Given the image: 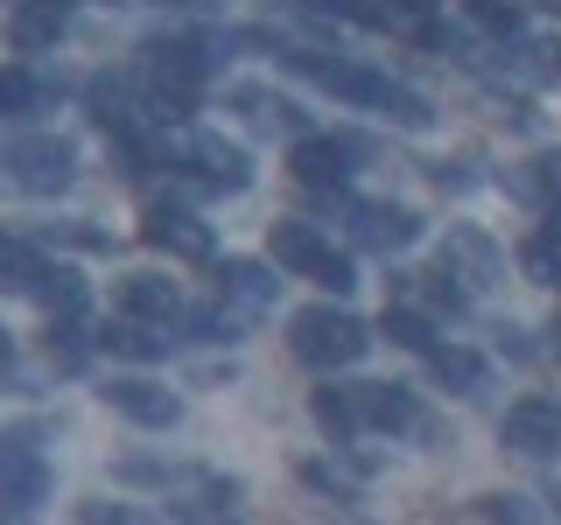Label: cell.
Listing matches in <instances>:
<instances>
[{
  "mask_svg": "<svg viewBox=\"0 0 561 525\" xmlns=\"http://www.w3.org/2000/svg\"><path fill=\"white\" fill-rule=\"evenodd\" d=\"M140 78L154 84V113L162 119H190L204 78H210V57L197 35H148L140 43Z\"/></svg>",
  "mask_w": 561,
  "mask_h": 525,
  "instance_id": "1",
  "label": "cell"
},
{
  "mask_svg": "<svg viewBox=\"0 0 561 525\" xmlns=\"http://www.w3.org/2000/svg\"><path fill=\"white\" fill-rule=\"evenodd\" d=\"M288 350L302 364H316V372H344V364H358L365 350H373V329L337 302H316L288 323Z\"/></svg>",
  "mask_w": 561,
  "mask_h": 525,
  "instance_id": "2",
  "label": "cell"
},
{
  "mask_svg": "<svg viewBox=\"0 0 561 525\" xmlns=\"http://www.w3.org/2000/svg\"><path fill=\"white\" fill-rule=\"evenodd\" d=\"M0 168H8L14 189H28V197H57V189L78 183V148H70L64 133H22L0 148Z\"/></svg>",
  "mask_w": 561,
  "mask_h": 525,
  "instance_id": "3",
  "label": "cell"
},
{
  "mask_svg": "<svg viewBox=\"0 0 561 525\" xmlns=\"http://www.w3.org/2000/svg\"><path fill=\"white\" fill-rule=\"evenodd\" d=\"M288 70H295V78H309V84H323V92L344 98V105H379V92L393 84V78H379L373 63L330 57V49H288Z\"/></svg>",
  "mask_w": 561,
  "mask_h": 525,
  "instance_id": "4",
  "label": "cell"
},
{
  "mask_svg": "<svg viewBox=\"0 0 561 525\" xmlns=\"http://www.w3.org/2000/svg\"><path fill=\"white\" fill-rule=\"evenodd\" d=\"M499 442L513 448V455H554L561 448V399H548V393H526V399H513L505 407V420H499Z\"/></svg>",
  "mask_w": 561,
  "mask_h": 525,
  "instance_id": "5",
  "label": "cell"
},
{
  "mask_svg": "<svg viewBox=\"0 0 561 525\" xmlns=\"http://www.w3.org/2000/svg\"><path fill=\"white\" fill-rule=\"evenodd\" d=\"M183 162L197 168L204 189H225V197H239V189L253 183V154H245L239 140H218V133H190L183 140Z\"/></svg>",
  "mask_w": 561,
  "mask_h": 525,
  "instance_id": "6",
  "label": "cell"
},
{
  "mask_svg": "<svg viewBox=\"0 0 561 525\" xmlns=\"http://www.w3.org/2000/svg\"><path fill=\"white\" fill-rule=\"evenodd\" d=\"M344 218H351V238L365 245V253H408V245L421 238V218L408 203H344Z\"/></svg>",
  "mask_w": 561,
  "mask_h": 525,
  "instance_id": "7",
  "label": "cell"
},
{
  "mask_svg": "<svg viewBox=\"0 0 561 525\" xmlns=\"http://www.w3.org/2000/svg\"><path fill=\"white\" fill-rule=\"evenodd\" d=\"M358 407H365V428H386V434H421V442H443V428H435L428 413H421V399L408 385H358Z\"/></svg>",
  "mask_w": 561,
  "mask_h": 525,
  "instance_id": "8",
  "label": "cell"
},
{
  "mask_svg": "<svg viewBox=\"0 0 561 525\" xmlns=\"http://www.w3.org/2000/svg\"><path fill=\"white\" fill-rule=\"evenodd\" d=\"M105 407L119 420H134V428H175V420H183V399L154 378H113L105 385Z\"/></svg>",
  "mask_w": 561,
  "mask_h": 525,
  "instance_id": "9",
  "label": "cell"
},
{
  "mask_svg": "<svg viewBox=\"0 0 561 525\" xmlns=\"http://www.w3.org/2000/svg\"><path fill=\"white\" fill-rule=\"evenodd\" d=\"M443 267L463 280V288H491V280H505V253L491 245V232H478V224H449Z\"/></svg>",
  "mask_w": 561,
  "mask_h": 525,
  "instance_id": "10",
  "label": "cell"
},
{
  "mask_svg": "<svg viewBox=\"0 0 561 525\" xmlns=\"http://www.w3.org/2000/svg\"><path fill=\"white\" fill-rule=\"evenodd\" d=\"M140 238L175 253V259H210V224L197 218V210H183V203H154L148 224H140Z\"/></svg>",
  "mask_w": 561,
  "mask_h": 525,
  "instance_id": "11",
  "label": "cell"
},
{
  "mask_svg": "<svg viewBox=\"0 0 561 525\" xmlns=\"http://www.w3.org/2000/svg\"><path fill=\"white\" fill-rule=\"evenodd\" d=\"M84 105H92V119L105 133H134L140 127V78H127V70H99V78L84 84Z\"/></svg>",
  "mask_w": 561,
  "mask_h": 525,
  "instance_id": "12",
  "label": "cell"
},
{
  "mask_svg": "<svg viewBox=\"0 0 561 525\" xmlns=\"http://www.w3.org/2000/svg\"><path fill=\"white\" fill-rule=\"evenodd\" d=\"M113 302H119V315H140V323H175V315H183V294H175V280H162V273H127L113 288Z\"/></svg>",
  "mask_w": 561,
  "mask_h": 525,
  "instance_id": "13",
  "label": "cell"
},
{
  "mask_svg": "<svg viewBox=\"0 0 561 525\" xmlns=\"http://www.w3.org/2000/svg\"><path fill=\"white\" fill-rule=\"evenodd\" d=\"M274 294H280V280L260 267V259H225V267H218V302H232L239 315L274 308Z\"/></svg>",
  "mask_w": 561,
  "mask_h": 525,
  "instance_id": "14",
  "label": "cell"
},
{
  "mask_svg": "<svg viewBox=\"0 0 561 525\" xmlns=\"http://www.w3.org/2000/svg\"><path fill=\"white\" fill-rule=\"evenodd\" d=\"M344 175H351V154H344L337 133L330 140H316V133L295 140V183L302 189H344Z\"/></svg>",
  "mask_w": 561,
  "mask_h": 525,
  "instance_id": "15",
  "label": "cell"
},
{
  "mask_svg": "<svg viewBox=\"0 0 561 525\" xmlns=\"http://www.w3.org/2000/svg\"><path fill=\"white\" fill-rule=\"evenodd\" d=\"M309 413H316V428H323L337 448H351V442H358V428H365L358 385H316V393H309Z\"/></svg>",
  "mask_w": 561,
  "mask_h": 525,
  "instance_id": "16",
  "label": "cell"
},
{
  "mask_svg": "<svg viewBox=\"0 0 561 525\" xmlns=\"http://www.w3.org/2000/svg\"><path fill=\"white\" fill-rule=\"evenodd\" d=\"M99 343L113 350V358H134V364H154V358H169V323H140V315H119V323H105L99 329Z\"/></svg>",
  "mask_w": 561,
  "mask_h": 525,
  "instance_id": "17",
  "label": "cell"
},
{
  "mask_svg": "<svg viewBox=\"0 0 561 525\" xmlns=\"http://www.w3.org/2000/svg\"><path fill=\"white\" fill-rule=\"evenodd\" d=\"M43 504H49V463L8 469V477H0V525H35Z\"/></svg>",
  "mask_w": 561,
  "mask_h": 525,
  "instance_id": "18",
  "label": "cell"
},
{
  "mask_svg": "<svg viewBox=\"0 0 561 525\" xmlns=\"http://www.w3.org/2000/svg\"><path fill=\"white\" fill-rule=\"evenodd\" d=\"M57 35H64V8H49V0H28V8L8 14L14 57H43V49H57Z\"/></svg>",
  "mask_w": 561,
  "mask_h": 525,
  "instance_id": "19",
  "label": "cell"
},
{
  "mask_svg": "<svg viewBox=\"0 0 561 525\" xmlns=\"http://www.w3.org/2000/svg\"><path fill=\"white\" fill-rule=\"evenodd\" d=\"M428 372H435V385H449V393H463V399H484L491 393V364L478 358V350H443V343H435L428 350Z\"/></svg>",
  "mask_w": 561,
  "mask_h": 525,
  "instance_id": "20",
  "label": "cell"
},
{
  "mask_svg": "<svg viewBox=\"0 0 561 525\" xmlns=\"http://www.w3.org/2000/svg\"><path fill=\"white\" fill-rule=\"evenodd\" d=\"M267 253H274V267H288V273H309L316 259L330 253V245H323V232H316V224H302V218H280L274 232H267Z\"/></svg>",
  "mask_w": 561,
  "mask_h": 525,
  "instance_id": "21",
  "label": "cell"
},
{
  "mask_svg": "<svg viewBox=\"0 0 561 525\" xmlns=\"http://www.w3.org/2000/svg\"><path fill=\"white\" fill-rule=\"evenodd\" d=\"M28 294L49 308V323H78V315H84V302H92V294H84V280L70 273V267H43Z\"/></svg>",
  "mask_w": 561,
  "mask_h": 525,
  "instance_id": "22",
  "label": "cell"
},
{
  "mask_svg": "<svg viewBox=\"0 0 561 525\" xmlns=\"http://www.w3.org/2000/svg\"><path fill=\"white\" fill-rule=\"evenodd\" d=\"M57 105V84H43V78H28V70H0V113L8 119H35V113H49Z\"/></svg>",
  "mask_w": 561,
  "mask_h": 525,
  "instance_id": "23",
  "label": "cell"
},
{
  "mask_svg": "<svg viewBox=\"0 0 561 525\" xmlns=\"http://www.w3.org/2000/svg\"><path fill=\"white\" fill-rule=\"evenodd\" d=\"M49 420H14V428H0V477L8 469H35L43 463V448H49Z\"/></svg>",
  "mask_w": 561,
  "mask_h": 525,
  "instance_id": "24",
  "label": "cell"
},
{
  "mask_svg": "<svg viewBox=\"0 0 561 525\" xmlns=\"http://www.w3.org/2000/svg\"><path fill=\"white\" fill-rule=\"evenodd\" d=\"M43 267H49V259L35 253L28 238H8V232H0V288L28 294V288H35V273H43Z\"/></svg>",
  "mask_w": 561,
  "mask_h": 525,
  "instance_id": "25",
  "label": "cell"
},
{
  "mask_svg": "<svg viewBox=\"0 0 561 525\" xmlns=\"http://www.w3.org/2000/svg\"><path fill=\"white\" fill-rule=\"evenodd\" d=\"M113 162H119V175H127V183H140L148 168H162V162H169V148L134 127V133H113Z\"/></svg>",
  "mask_w": 561,
  "mask_h": 525,
  "instance_id": "26",
  "label": "cell"
},
{
  "mask_svg": "<svg viewBox=\"0 0 561 525\" xmlns=\"http://www.w3.org/2000/svg\"><path fill=\"white\" fill-rule=\"evenodd\" d=\"M92 350H99V337H84L78 323H49V364H57V372H84Z\"/></svg>",
  "mask_w": 561,
  "mask_h": 525,
  "instance_id": "27",
  "label": "cell"
},
{
  "mask_svg": "<svg viewBox=\"0 0 561 525\" xmlns=\"http://www.w3.org/2000/svg\"><path fill=\"white\" fill-rule=\"evenodd\" d=\"M386 337H393L400 350H414V358H428V350H435V323H428V315H421V308H386Z\"/></svg>",
  "mask_w": 561,
  "mask_h": 525,
  "instance_id": "28",
  "label": "cell"
},
{
  "mask_svg": "<svg viewBox=\"0 0 561 525\" xmlns=\"http://www.w3.org/2000/svg\"><path fill=\"white\" fill-rule=\"evenodd\" d=\"M379 113L393 119V127H408V133H421V127H428V119H435V105L421 98V92H408V84H386V92H379Z\"/></svg>",
  "mask_w": 561,
  "mask_h": 525,
  "instance_id": "29",
  "label": "cell"
},
{
  "mask_svg": "<svg viewBox=\"0 0 561 525\" xmlns=\"http://www.w3.org/2000/svg\"><path fill=\"white\" fill-rule=\"evenodd\" d=\"M478 518L484 525H548L534 512V498H519V490H491V498H478Z\"/></svg>",
  "mask_w": 561,
  "mask_h": 525,
  "instance_id": "30",
  "label": "cell"
},
{
  "mask_svg": "<svg viewBox=\"0 0 561 525\" xmlns=\"http://www.w3.org/2000/svg\"><path fill=\"white\" fill-rule=\"evenodd\" d=\"M190 337H197V343H239L245 315L239 308H197V315H190Z\"/></svg>",
  "mask_w": 561,
  "mask_h": 525,
  "instance_id": "31",
  "label": "cell"
},
{
  "mask_svg": "<svg viewBox=\"0 0 561 525\" xmlns=\"http://www.w3.org/2000/svg\"><path fill=\"white\" fill-rule=\"evenodd\" d=\"M421 280H428V308H435V315H463V308H470V288H463L449 267H435V273H421Z\"/></svg>",
  "mask_w": 561,
  "mask_h": 525,
  "instance_id": "32",
  "label": "cell"
},
{
  "mask_svg": "<svg viewBox=\"0 0 561 525\" xmlns=\"http://www.w3.org/2000/svg\"><path fill=\"white\" fill-rule=\"evenodd\" d=\"M470 22L491 28V35H519V28H526V14L513 8V0H470Z\"/></svg>",
  "mask_w": 561,
  "mask_h": 525,
  "instance_id": "33",
  "label": "cell"
},
{
  "mask_svg": "<svg viewBox=\"0 0 561 525\" xmlns=\"http://www.w3.org/2000/svg\"><path fill=\"white\" fill-rule=\"evenodd\" d=\"M78 525H154V518L134 512V504H113V498H84L78 504Z\"/></svg>",
  "mask_w": 561,
  "mask_h": 525,
  "instance_id": "34",
  "label": "cell"
},
{
  "mask_svg": "<svg viewBox=\"0 0 561 525\" xmlns=\"http://www.w3.org/2000/svg\"><path fill=\"white\" fill-rule=\"evenodd\" d=\"M309 280H316L323 294H351V288H358V267H351L344 253H323V259L309 267Z\"/></svg>",
  "mask_w": 561,
  "mask_h": 525,
  "instance_id": "35",
  "label": "cell"
},
{
  "mask_svg": "<svg viewBox=\"0 0 561 525\" xmlns=\"http://www.w3.org/2000/svg\"><path fill=\"white\" fill-rule=\"evenodd\" d=\"M478 183H484V175H478L470 154H463V162H435V189H449V197H470Z\"/></svg>",
  "mask_w": 561,
  "mask_h": 525,
  "instance_id": "36",
  "label": "cell"
},
{
  "mask_svg": "<svg viewBox=\"0 0 561 525\" xmlns=\"http://www.w3.org/2000/svg\"><path fill=\"white\" fill-rule=\"evenodd\" d=\"M491 337H499V358H513V364H534V358H540V343L526 337L519 323H499V329H491Z\"/></svg>",
  "mask_w": 561,
  "mask_h": 525,
  "instance_id": "37",
  "label": "cell"
},
{
  "mask_svg": "<svg viewBox=\"0 0 561 525\" xmlns=\"http://www.w3.org/2000/svg\"><path fill=\"white\" fill-rule=\"evenodd\" d=\"M113 477H119V483H169V469L154 463V455H127V463H119Z\"/></svg>",
  "mask_w": 561,
  "mask_h": 525,
  "instance_id": "38",
  "label": "cell"
},
{
  "mask_svg": "<svg viewBox=\"0 0 561 525\" xmlns=\"http://www.w3.org/2000/svg\"><path fill=\"white\" fill-rule=\"evenodd\" d=\"M534 189H540L548 203H561V148H548V154L534 162Z\"/></svg>",
  "mask_w": 561,
  "mask_h": 525,
  "instance_id": "39",
  "label": "cell"
},
{
  "mask_svg": "<svg viewBox=\"0 0 561 525\" xmlns=\"http://www.w3.org/2000/svg\"><path fill=\"white\" fill-rule=\"evenodd\" d=\"M519 259H526V273H534V280H561V259H554V245H548V238H534Z\"/></svg>",
  "mask_w": 561,
  "mask_h": 525,
  "instance_id": "40",
  "label": "cell"
},
{
  "mask_svg": "<svg viewBox=\"0 0 561 525\" xmlns=\"http://www.w3.org/2000/svg\"><path fill=\"white\" fill-rule=\"evenodd\" d=\"M169 518L175 525H239L232 512H204V504H169Z\"/></svg>",
  "mask_w": 561,
  "mask_h": 525,
  "instance_id": "41",
  "label": "cell"
},
{
  "mask_svg": "<svg viewBox=\"0 0 561 525\" xmlns=\"http://www.w3.org/2000/svg\"><path fill=\"white\" fill-rule=\"evenodd\" d=\"M421 43H428V49H443V57H463V35L443 28V22H428V28H421Z\"/></svg>",
  "mask_w": 561,
  "mask_h": 525,
  "instance_id": "42",
  "label": "cell"
},
{
  "mask_svg": "<svg viewBox=\"0 0 561 525\" xmlns=\"http://www.w3.org/2000/svg\"><path fill=\"white\" fill-rule=\"evenodd\" d=\"M435 8H443V0H393V8H386V22H428Z\"/></svg>",
  "mask_w": 561,
  "mask_h": 525,
  "instance_id": "43",
  "label": "cell"
},
{
  "mask_svg": "<svg viewBox=\"0 0 561 525\" xmlns=\"http://www.w3.org/2000/svg\"><path fill=\"white\" fill-rule=\"evenodd\" d=\"M548 245H561V203H548V232H540Z\"/></svg>",
  "mask_w": 561,
  "mask_h": 525,
  "instance_id": "44",
  "label": "cell"
},
{
  "mask_svg": "<svg viewBox=\"0 0 561 525\" xmlns=\"http://www.w3.org/2000/svg\"><path fill=\"white\" fill-rule=\"evenodd\" d=\"M548 57H554V63H548V78H561V35L548 43Z\"/></svg>",
  "mask_w": 561,
  "mask_h": 525,
  "instance_id": "45",
  "label": "cell"
},
{
  "mask_svg": "<svg viewBox=\"0 0 561 525\" xmlns=\"http://www.w3.org/2000/svg\"><path fill=\"white\" fill-rule=\"evenodd\" d=\"M0 364H8V329H0Z\"/></svg>",
  "mask_w": 561,
  "mask_h": 525,
  "instance_id": "46",
  "label": "cell"
}]
</instances>
